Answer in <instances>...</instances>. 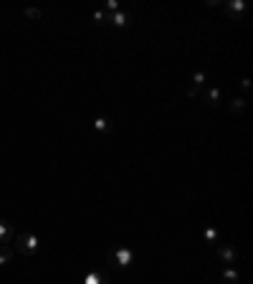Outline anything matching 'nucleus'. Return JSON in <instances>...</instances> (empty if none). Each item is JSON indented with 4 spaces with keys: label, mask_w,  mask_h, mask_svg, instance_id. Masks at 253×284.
Here are the masks:
<instances>
[{
    "label": "nucleus",
    "mask_w": 253,
    "mask_h": 284,
    "mask_svg": "<svg viewBox=\"0 0 253 284\" xmlns=\"http://www.w3.org/2000/svg\"><path fill=\"white\" fill-rule=\"evenodd\" d=\"M23 13H26V15H28V18H33V20H41V15H43V13H41V10H38V8H26V10H23Z\"/></svg>",
    "instance_id": "dca6fc26"
},
{
    "label": "nucleus",
    "mask_w": 253,
    "mask_h": 284,
    "mask_svg": "<svg viewBox=\"0 0 253 284\" xmlns=\"http://www.w3.org/2000/svg\"><path fill=\"white\" fill-rule=\"evenodd\" d=\"M134 259H137V251H134L132 246H124V244L112 246V249L107 251V262H109L112 267H119L122 272L129 269V267L134 264Z\"/></svg>",
    "instance_id": "f257e3e1"
},
{
    "label": "nucleus",
    "mask_w": 253,
    "mask_h": 284,
    "mask_svg": "<svg viewBox=\"0 0 253 284\" xmlns=\"http://www.w3.org/2000/svg\"><path fill=\"white\" fill-rule=\"evenodd\" d=\"M73 284H109V272L107 269H91L86 274H79Z\"/></svg>",
    "instance_id": "7ed1b4c3"
},
{
    "label": "nucleus",
    "mask_w": 253,
    "mask_h": 284,
    "mask_svg": "<svg viewBox=\"0 0 253 284\" xmlns=\"http://www.w3.org/2000/svg\"><path fill=\"white\" fill-rule=\"evenodd\" d=\"M91 127H94L96 132H102V135H109V130H112V125H109L107 117H96V120L91 122Z\"/></svg>",
    "instance_id": "9b49d317"
},
{
    "label": "nucleus",
    "mask_w": 253,
    "mask_h": 284,
    "mask_svg": "<svg viewBox=\"0 0 253 284\" xmlns=\"http://www.w3.org/2000/svg\"><path fill=\"white\" fill-rule=\"evenodd\" d=\"M203 239H205V244H215V241H218V228H215V226H208V228L203 231Z\"/></svg>",
    "instance_id": "f8f14e48"
},
{
    "label": "nucleus",
    "mask_w": 253,
    "mask_h": 284,
    "mask_svg": "<svg viewBox=\"0 0 253 284\" xmlns=\"http://www.w3.org/2000/svg\"><path fill=\"white\" fill-rule=\"evenodd\" d=\"M15 256V249H13V244H0V267H5V264H10V259Z\"/></svg>",
    "instance_id": "9d476101"
},
{
    "label": "nucleus",
    "mask_w": 253,
    "mask_h": 284,
    "mask_svg": "<svg viewBox=\"0 0 253 284\" xmlns=\"http://www.w3.org/2000/svg\"><path fill=\"white\" fill-rule=\"evenodd\" d=\"M132 18H134L132 10H122V8H119L117 13H109V23H112L114 28H127V26L132 23Z\"/></svg>",
    "instance_id": "39448f33"
},
{
    "label": "nucleus",
    "mask_w": 253,
    "mask_h": 284,
    "mask_svg": "<svg viewBox=\"0 0 253 284\" xmlns=\"http://www.w3.org/2000/svg\"><path fill=\"white\" fill-rule=\"evenodd\" d=\"M119 8H122V5H119L117 0H109V3H107V10H109V13H117Z\"/></svg>",
    "instance_id": "f3484780"
},
{
    "label": "nucleus",
    "mask_w": 253,
    "mask_h": 284,
    "mask_svg": "<svg viewBox=\"0 0 253 284\" xmlns=\"http://www.w3.org/2000/svg\"><path fill=\"white\" fill-rule=\"evenodd\" d=\"M205 79H208V76H205L203 71H195V76H192V89H197V91H200V89H203V84H205Z\"/></svg>",
    "instance_id": "ddd939ff"
},
{
    "label": "nucleus",
    "mask_w": 253,
    "mask_h": 284,
    "mask_svg": "<svg viewBox=\"0 0 253 284\" xmlns=\"http://www.w3.org/2000/svg\"><path fill=\"white\" fill-rule=\"evenodd\" d=\"M241 86L248 91V89H251V79H248V76H243V79H241Z\"/></svg>",
    "instance_id": "a211bd4d"
},
{
    "label": "nucleus",
    "mask_w": 253,
    "mask_h": 284,
    "mask_svg": "<svg viewBox=\"0 0 253 284\" xmlns=\"http://www.w3.org/2000/svg\"><path fill=\"white\" fill-rule=\"evenodd\" d=\"M13 239H15V231L10 228V223L0 221V244H13Z\"/></svg>",
    "instance_id": "6e6552de"
},
{
    "label": "nucleus",
    "mask_w": 253,
    "mask_h": 284,
    "mask_svg": "<svg viewBox=\"0 0 253 284\" xmlns=\"http://www.w3.org/2000/svg\"><path fill=\"white\" fill-rule=\"evenodd\" d=\"M94 23H96V26L109 23V13H104V10H94Z\"/></svg>",
    "instance_id": "2eb2a0df"
},
{
    "label": "nucleus",
    "mask_w": 253,
    "mask_h": 284,
    "mask_svg": "<svg viewBox=\"0 0 253 284\" xmlns=\"http://www.w3.org/2000/svg\"><path fill=\"white\" fill-rule=\"evenodd\" d=\"M38 236L36 233H31V231H20V233H15V239H13V249H15V254H20V256H26V259H31L36 251H38Z\"/></svg>",
    "instance_id": "f03ea898"
},
{
    "label": "nucleus",
    "mask_w": 253,
    "mask_h": 284,
    "mask_svg": "<svg viewBox=\"0 0 253 284\" xmlns=\"http://www.w3.org/2000/svg\"><path fill=\"white\" fill-rule=\"evenodd\" d=\"M215 254H218V259H220L223 264H228V267H233V264L238 262V251H236L233 246H228V244H220V246L215 249Z\"/></svg>",
    "instance_id": "20e7f679"
},
{
    "label": "nucleus",
    "mask_w": 253,
    "mask_h": 284,
    "mask_svg": "<svg viewBox=\"0 0 253 284\" xmlns=\"http://www.w3.org/2000/svg\"><path fill=\"white\" fill-rule=\"evenodd\" d=\"M225 10L233 15V20H238V18H241V13L246 10V3H243V0H231V3L225 5Z\"/></svg>",
    "instance_id": "1a4fd4ad"
},
{
    "label": "nucleus",
    "mask_w": 253,
    "mask_h": 284,
    "mask_svg": "<svg viewBox=\"0 0 253 284\" xmlns=\"http://www.w3.org/2000/svg\"><path fill=\"white\" fill-rule=\"evenodd\" d=\"M200 97L205 99V104H208V107H218V104H220V99H223V94H220V89H218V86H210V89H208L205 94H200Z\"/></svg>",
    "instance_id": "0eeeda50"
},
{
    "label": "nucleus",
    "mask_w": 253,
    "mask_h": 284,
    "mask_svg": "<svg viewBox=\"0 0 253 284\" xmlns=\"http://www.w3.org/2000/svg\"><path fill=\"white\" fill-rule=\"evenodd\" d=\"M220 277H223V282H225V284H238V279H241V272H238L236 267L223 264V267H220Z\"/></svg>",
    "instance_id": "423d86ee"
},
{
    "label": "nucleus",
    "mask_w": 253,
    "mask_h": 284,
    "mask_svg": "<svg viewBox=\"0 0 253 284\" xmlns=\"http://www.w3.org/2000/svg\"><path fill=\"white\" fill-rule=\"evenodd\" d=\"M228 109H231V112H243V109H246V99H243V97H236Z\"/></svg>",
    "instance_id": "4468645a"
}]
</instances>
